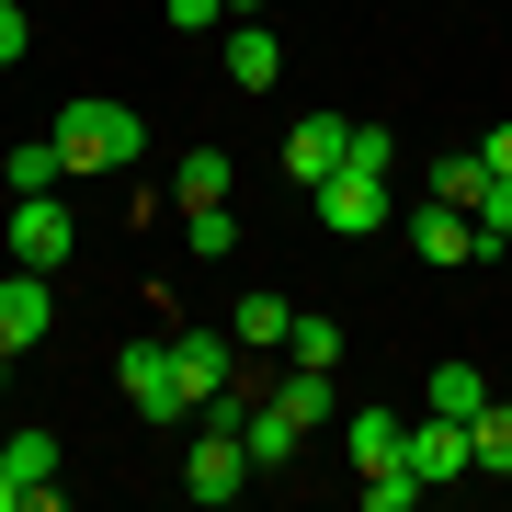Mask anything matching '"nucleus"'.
<instances>
[{
	"label": "nucleus",
	"mask_w": 512,
	"mask_h": 512,
	"mask_svg": "<svg viewBox=\"0 0 512 512\" xmlns=\"http://www.w3.org/2000/svg\"><path fill=\"white\" fill-rule=\"evenodd\" d=\"M57 171H69V160H57V137H23V148H12V194H46Z\"/></svg>",
	"instance_id": "4be33fe9"
},
{
	"label": "nucleus",
	"mask_w": 512,
	"mask_h": 512,
	"mask_svg": "<svg viewBox=\"0 0 512 512\" xmlns=\"http://www.w3.org/2000/svg\"><path fill=\"white\" fill-rule=\"evenodd\" d=\"M171 205H228V148H183L171 160Z\"/></svg>",
	"instance_id": "ddd939ff"
},
{
	"label": "nucleus",
	"mask_w": 512,
	"mask_h": 512,
	"mask_svg": "<svg viewBox=\"0 0 512 512\" xmlns=\"http://www.w3.org/2000/svg\"><path fill=\"white\" fill-rule=\"evenodd\" d=\"M478 251H512V171H490V183H478Z\"/></svg>",
	"instance_id": "f3484780"
},
{
	"label": "nucleus",
	"mask_w": 512,
	"mask_h": 512,
	"mask_svg": "<svg viewBox=\"0 0 512 512\" xmlns=\"http://www.w3.org/2000/svg\"><path fill=\"white\" fill-rule=\"evenodd\" d=\"M114 387L137 399V421H183V410H194V387H183V353H171V330H160V342L137 330V342L114 353Z\"/></svg>",
	"instance_id": "f03ea898"
},
{
	"label": "nucleus",
	"mask_w": 512,
	"mask_h": 512,
	"mask_svg": "<svg viewBox=\"0 0 512 512\" xmlns=\"http://www.w3.org/2000/svg\"><path fill=\"white\" fill-rule=\"evenodd\" d=\"M467 444H478V467H490V478H512V399H478Z\"/></svg>",
	"instance_id": "dca6fc26"
},
{
	"label": "nucleus",
	"mask_w": 512,
	"mask_h": 512,
	"mask_svg": "<svg viewBox=\"0 0 512 512\" xmlns=\"http://www.w3.org/2000/svg\"><path fill=\"white\" fill-rule=\"evenodd\" d=\"M239 12H274V0H228V23H239Z\"/></svg>",
	"instance_id": "c756f323"
},
{
	"label": "nucleus",
	"mask_w": 512,
	"mask_h": 512,
	"mask_svg": "<svg viewBox=\"0 0 512 512\" xmlns=\"http://www.w3.org/2000/svg\"><path fill=\"white\" fill-rule=\"evenodd\" d=\"M410 501H421L410 467H376V478H365V512H410Z\"/></svg>",
	"instance_id": "5701e85b"
},
{
	"label": "nucleus",
	"mask_w": 512,
	"mask_h": 512,
	"mask_svg": "<svg viewBox=\"0 0 512 512\" xmlns=\"http://www.w3.org/2000/svg\"><path fill=\"white\" fill-rule=\"evenodd\" d=\"M478 183H490V148H456V160H433V194H444V205H478Z\"/></svg>",
	"instance_id": "aec40b11"
},
{
	"label": "nucleus",
	"mask_w": 512,
	"mask_h": 512,
	"mask_svg": "<svg viewBox=\"0 0 512 512\" xmlns=\"http://www.w3.org/2000/svg\"><path fill=\"white\" fill-rule=\"evenodd\" d=\"M399 467L421 478V490H433V478H467V467H478V444H467V421L421 410V421H410V444H399Z\"/></svg>",
	"instance_id": "20e7f679"
},
{
	"label": "nucleus",
	"mask_w": 512,
	"mask_h": 512,
	"mask_svg": "<svg viewBox=\"0 0 512 512\" xmlns=\"http://www.w3.org/2000/svg\"><path fill=\"white\" fill-rule=\"evenodd\" d=\"M342 148H353V114H296V126H285V171L319 194L330 171H342Z\"/></svg>",
	"instance_id": "0eeeda50"
},
{
	"label": "nucleus",
	"mask_w": 512,
	"mask_h": 512,
	"mask_svg": "<svg viewBox=\"0 0 512 512\" xmlns=\"http://www.w3.org/2000/svg\"><path fill=\"white\" fill-rule=\"evenodd\" d=\"M46 330H57V296H46L35 262H12V274H0V342H12V353H35Z\"/></svg>",
	"instance_id": "423d86ee"
},
{
	"label": "nucleus",
	"mask_w": 512,
	"mask_h": 512,
	"mask_svg": "<svg viewBox=\"0 0 512 512\" xmlns=\"http://www.w3.org/2000/svg\"><path fill=\"white\" fill-rule=\"evenodd\" d=\"M57 160H69V171H137L148 160V114H126V103H69V114H57Z\"/></svg>",
	"instance_id": "f257e3e1"
},
{
	"label": "nucleus",
	"mask_w": 512,
	"mask_h": 512,
	"mask_svg": "<svg viewBox=\"0 0 512 512\" xmlns=\"http://www.w3.org/2000/svg\"><path fill=\"white\" fill-rule=\"evenodd\" d=\"M342 160H365V171H399V137H387V126H353V148H342Z\"/></svg>",
	"instance_id": "b1692460"
},
{
	"label": "nucleus",
	"mask_w": 512,
	"mask_h": 512,
	"mask_svg": "<svg viewBox=\"0 0 512 512\" xmlns=\"http://www.w3.org/2000/svg\"><path fill=\"white\" fill-rule=\"evenodd\" d=\"M399 444H410V421H399V410H353V421H342V456H353V478L399 467Z\"/></svg>",
	"instance_id": "f8f14e48"
},
{
	"label": "nucleus",
	"mask_w": 512,
	"mask_h": 512,
	"mask_svg": "<svg viewBox=\"0 0 512 512\" xmlns=\"http://www.w3.org/2000/svg\"><path fill=\"white\" fill-rule=\"evenodd\" d=\"M228 80H239V92H274V80H285V46H274V23H262V12L228 23Z\"/></svg>",
	"instance_id": "9d476101"
},
{
	"label": "nucleus",
	"mask_w": 512,
	"mask_h": 512,
	"mask_svg": "<svg viewBox=\"0 0 512 512\" xmlns=\"http://www.w3.org/2000/svg\"><path fill=\"white\" fill-rule=\"evenodd\" d=\"M239 478H251V444L205 421V433H194V456H183V501H239Z\"/></svg>",
	"instance_id": "39448f33"
},
{
	"label": "nucleus",
	"mask_w": 512,
	"mask_h": 512,
	"mask_svg": "<svg viewBox=\"0 0 512 512\" xmlns=\"http://www.w3.org/2000/svg\"><path fill=\"white\" fill-rule=\"evenodd\" d=\"M183 239H194L205 262H228L239 251V217H228V205H183Z\"/></svg>",
	"instance_id": "412c9836"
},
{
	"label": "nucleus",
	"mask_w": 512,
	"mask_h": 512,
	"mask_svg": "<svg viewBox=\"0 0 512 512\" xmlns=\"http://www.w3.org/2000/svg\"><path fill=\"white\" fill-rule=\"evenodd\" d=\"M319 217L342 228V239H376L387 217H399V194H387V171H365V160H342V171H330V183H319Z\"/></svg>",
	"instance_id": "7ed1b4c3"
},
{
	"label": "nucleus",
	"mask_w": 512,
	"mask_h": 512,
	"mask_svg": "<svg viewBox=\"0 0 512 512\" xmlns=\"http://www.w3.org/2000/svg\"><path fill=\"white\" fill-rule=\"evenodd\" d=\"M23 46H35V23H23V0H0V69H12Z\"/></svg>",
	"instance_id": "393cba45"
},
{
	"label": "nucleus",
	"mask_w": 512,
	"mask_h": 512,
	"mask_svg": "<svg viewBox=\"0 0 512 512\" xmlns=\"http://www.w3.org/2000/svg\"><path fill=\"white\" fill-rule=\"evenodd\" d=\"M285 296H239V342H251V353H285Z\"/></svg>",
	"instance_id": "6ab92c4d"
},
{
	"label": "nucleus",
	"mask_w": 512,
	"mask_h": 512,
	"mask_svg": "<svg viewBox=\"0 0 512 512\" xmlns=\"http://www.w3.org/2000/svg\"><path fill=\"white\" fill-rule=\"evenodd\" d=\"M285 365H342V319H285Z\"/></svg>",
	"instance_id": "a211bd4d"
},
{
	"label": "nucleus",
	"mask_w": 512,
	"mask_h": 512,
	"mask_svg": "<svg viewBox=\"0 0 512 512\" xmlns=\"http://www.w3.org/2000/svg\"><path fill=\"white\" fill-rule=\"evenodd\" d=\"M80 251V228H69V205H46V194H23L12 205V262H35V274H57V262Z\"/></svg>",
	"instance_id": "6e6552de"
},
{
	"label": "nucleus",
	"mask_w": 512,
	"mask_h": 512,
	"mask_svg": "<svg viewBox=\"0 0 512 512\" xmlns=\"http://www.w3.org/2000/svg\"><path fill=\"white\" fill-rule=\"evenodd\" d=\"M0 467H12L23 490H57V433H35V421H23V433L0 444Z\"/></svg>",
	"instance_id": "2eb2a0df"
},
{
	"label": "nucleus",
	"mask_w": 512,
	"mask_h": 512,
	"mask_svg": "<svg viewBox=\"0 0 512 512\" xmlns=\"http://www.w3.org/2000/svg\"><path fill=\"white\" fill-rule=\"evenodd\" d=\"M0 512H23V478H12V467H0Z\"/></svg>",
	"instance_id": "cd10ccee"
},
{
	"label": "nucleus",
	"mask_w": 512,
	"mask_h": 512,
	"mask_svg": "<svg viewBox=\"0 0 512 512\" xmlns=\"http://www.w3.org/2000/svg\"><path fill=\"white\" fill-rule=\"evenodd\" d=\"M171 23H183V35H205V23H228V0H171Z\"/></svg>",
	"instance_id": "a878e982"
},
{
	"label": "nucleus",
	"mask_w": 512,
	"mask_h": 512,
	"mask_svg": "<svg viewBox=\"0 0 512 512\" xmlns=\"http://www.w3.org/2000/svg\"><path fill=\"white\" fill-rule=\"evenodd\" d=\"M171 353H183V387H194V410L217 399V387H239V342H217V330H171Z\"/></svg>",
	"instance_id": "9b49d317"
},
{
	"label": "nucleus",
	"mask_w": 512,
	"mask_h": 512,
	"mask_svg": "<svg viewBox=\"0 0 512 512\" xmlns=\"http://www.w3.org/2000/svg\"><path fill=\"white\" fill-rule=\"evenodd\" d=\"M410 251L421 262H478V217H467V205H410Z\"/></svg>",
	"instance_id": "1a4fd4ad"
},
{
	"label": "nucleus",
	"mask_w": 512,
	"mask_h": 512,
	"mask_svg": "<svg viewBox=\"0 0 512 512\" xmlns=\"http://www.w3.org/2000/svg\"><path fill=\"white\" fill-rule=\"evenodd\" d=\"M0 399H12V342H0Z\"/></svg>",
	"instance_id": "c85d7f7f"
},
{
	"label": "nucleus",
	"mask_w": 512,
	"mask_h": 512,
	"mask_svg": "<svg viewBox=\"0 0 512 512\" xmlns=\"http://www.w3.org/2000/svg\"><path fill=\"white\" fill-rule=\"evenodd\" d=\"M478 399H490L478 365H433V387H421V410H444V421H478Z\"/></svg>",
	"instance_id": "4468645a"
},
{
	"label": "nucleus",
	"mask_w": 512,
	"mask_h": 512,
	"mask_svg": "<svg viewBox=\"0 0 512 512\" xmlns=\"http://www.w3.org/2000/svg\"><path fill=\"white\" fill-rule=\"evenodd\" d=\"M478 148H490V171H512V114H501V126H490V137H478Z\"/></svg>",
	"instance_id": "bb28decb"
}]
</instances>
